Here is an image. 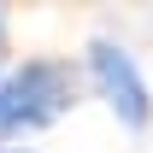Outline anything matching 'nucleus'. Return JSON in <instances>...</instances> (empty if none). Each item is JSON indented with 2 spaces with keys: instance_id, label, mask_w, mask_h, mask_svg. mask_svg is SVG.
I'll use <instances>...</instances> for the list:
<instances>
[{
  "instance_id": "1",
  "label": "nucleus",
  "mask_w": 153,
  "mask_h": 153,
  "mask_svg": "<svg viewBox=\"0 0 153 153\" xmlns=\"http://www.w3.org/2000/svg\"><path fill=\"white\" fill-rule=\"evenodd\" d=\"M65 106H71V71L36 59V65H24L18 76H6V82H0V135L47 130Z\"/></svg>"
},
{
  "instance_id": "2",
  "label": "nucleus",
  "mask_w": 153,
  "mask_h": 153,
  "mask_svg": "<svg viewBox=\"0 0 153 153\" xmlns=\"http://www.w3.org/2000/svg\"><path fill=\"white\" fill-rule=\"evenodd\" d=\"M88 71H94V88L106 94V106L118 112V124L141 130V124L153 118L147 82H141V71H135V59L124 53V47H112V41H94V47H88Z\"/></svg>"
}]
</instances>
